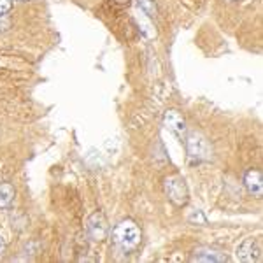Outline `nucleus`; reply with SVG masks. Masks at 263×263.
Wrapping results in <instances>:
<instances>
[{"instance_id":"f257e3e1","label":"nucleus","mask_w":263,"mask_h":263,"mask_svg":"<svg viewBox=\"0 0 263 263\" xmlns=\"http://www.w3.org/2000/svg\"><path fill=\"white\" fill-rule=\"evenodd\" d=\"M112 240L114 244L125 253H130L141 244V230L132 219H125V221L118 223L112 230Z\"/></svg>"},{"instance_id":"f03ea898","label":"nucleus","mask_w":263,"mask_h":263,"mask_svg":"<svg viewBox=\"0 0 263 263\" xmlns=\"http://www.w3.org/2000/svg\"><path fill=\"white\" fill-rule=\"evenodd\" d=\"M163 188H165V195L168 197L174 205L177 207H184L190 200V192L188 186H186L184 177H181L179 174H172V176L165 177L163 181Z\"/></svg>"},{"instance_id":"7ed1b4c3","label":"nucleus","mask_w":263,"mask_h":263,"mask_svg":"<svg viewBox=\"0 0 263 263\" xmlns=\"http://www.w3.org/2000/svg\"><path fill=\"white\" fill-rule=\"evenodd\" d=\"M186 147H188L190 158L197 160V162H205L211 158V147L207 144L205 137L197 132H192L188 135V141H186Z\"/></svg>"},{"instance_id":"20e7f679","label":"nucleus","mask_w":263,"mask_h":263,"mask_svg":"<svg viewBox=\"0 0 263 263\" xmlns=\"http://www.w3.org/2000/svg\"><path fill=\"white\" fill-rule=\"evenodd\" d=\"M237 260L242 263H258L261 261V244L258 239L248 237L237 248Z\"/></svg>"},{"instance_id":"39448f33","label":"nucleus","mask_w":263,"mask_h":263,"mask_svg":"<svg viewBox=\"0 0 263 263\" xmlns=\"http://www.w3.org/2000/svg\"><path fill=\"white\" fill-rule=\"evenodd\" d=\"M88 233L93 240H104L109 233V223H107V218L102 211H97L90 216L88 219Z\"/></svg>"},{"instance_id":"423d86ee","label":"nucleus","mask_w":263,"mask_h":263,"mask_svg":"<svg viewBox=\"0 0 263 263\" xmlns=\"http://www.w3.org/2000/svg\"><path fill=\"white\" fill-rule=\"evenodd\" d=\"M244 184H246L248 192L251 193L253 197L260 198L263 195V176H261L260 171H256V168H251V171L246 172Z\"/></svg>"},{"instance_id":"0eeeda50","label":"nucleus","mask_w":263,"mask_h":263,"mask_svg":"<svg viewBox=\"0 0 263 263\" xmlns=\"http://www.w3.org/2000/svg\"><path fill=\"white\" fill-rule=\"evenodd\" d=\"M163 123H165V126H167L171 132H174L176 135H182L186 132L184 118H182V114L179 111H176V109H171V111L165 112Z\"/></svg>"},{"instance_id":"6e6552de","label":"nucleus","mask_w":263,"mask_h":263,"mask_svg":"<svg viewBox=\"0 0 263 263\" xmlns=\"http://www.w3.org/2000/svg\"><path fill=\"white\" fill-rule=\"evenodd\" d=\"M227 254L219 253V251H214L211 248H198L195 251V256L192 258V261H227Z\"/></svg>"},{"instance_id":"1a4fd4ad","label":"nucleus","mask_w":263,"mask_h":263,"mask_svg":"<svg viewBox=\"0 0 263 263\" xmlns=\"http://www.w3.org/2000/svg\"><path fill=\"white\" fill-rule=\"evenodd\" d=\"M16 197V190L11 182H0V209L9 207Z\"/></svg>"},{"instance_id":"9d476101","label":"nucleus","mask_w":263,"mask_h":263,"mask_svg":"<svg viewBox=\"0 0 263 263\" xmlns=\"http://www.w3.org/2000/svg\"><path fill=\"white\" fill-rule=\"evenodd\" d=\"M139 7L146 12L147 16H156V4L155 0H137Z\"/></svg>"},{"instance_id":"9b49d317","label":"nucleus","mask_w":263,"mask_h":263,"mask_svg":"<svg viewBox=\"0 0 263 263\" xmlns=\"http://www.w3.org/2000/svg\"><path fill=\"white\" fill-rule=\"evenodd\" d=\"M188 221L192 224H207V218L203 216L202 211H195V213L188 218Z\"/></svg>"},{"instance_id":"f8f14e48","label":"nucleus","mask_w":263,"mask_h":263,"mask_svg":"<svg viewBox=\"0 0 263 263\" xmlns=\"http://www.w3.org/2000/svg\"><path fill=\"white\" fill-rule=\"evenodd\" d=\"M12 7V0H0V16L7 14Z\"/></svg>"},{"instance_id":"ddd939ff","label":"nucleus","mask_w":263,"mask_h":263,"mask_svg":"<svg viewBox=\"0 0 263 263\" xmlns=\"http://www.w3.org/2000/svg\"><path fill=\"white\" fill-rule=\"evenodd\" d=\"M9 20H7L6 18V14H4V16H0V32H2V30H6V28H9Z\"/></svg>"},{"instance_id":"4468645a","label":"nucleus","mask_w":263,"mask_h":263,"mask_svg":"<svg viewBox=\"0 0 263 263\" xmlns=\"http://www.w3.org/2000/svg\"><path fill=\"white\" fill-rule=\"evenodd\" d=\"M4 249H6V240H4L2 237H0V254L4 253Z\"/></svg>"},{"instance_id":"2eb2a0df","label":"nucleus","mask_w":263,"mask_h":263,"mask_svg":"<svg viewBox=\"0 0 263 263\" xmlns=\"http://www.w3.org/2000/svg\"><path fill=\"white\" fill-rule=\"evenodd\" d=\"M114 2H116V4H121V6H125V4H126V6H128L130 0H114Z\"/></svg>"},{"instance_id":"dca6fc26","label":"nucleus","mask_w":263,"mask_h":263,"mask_svg":"<svg viewBox=\"0 0 263 263\" xmlns=\"http://www.w3.org/2000/svg\"><path fill=\"white\" fill-rule=\"evenodd\" d=\"M21 2H27V0H21Z\"/></svg>"}]
</instances>
